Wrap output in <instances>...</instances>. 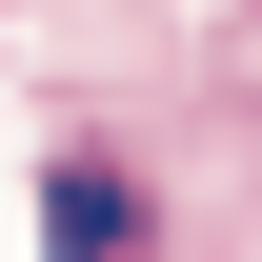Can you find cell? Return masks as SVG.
<instances>
[{"label": "cell", "mask_w": 262, "mask_h": 262, "mask_svg": "<svg viewBox=\"0 0 262 262\" xmlns=\"http://www.w3.org/2000/svg\"><path fill=\"white\" fill-rule=\"evenodd\" d=\"M141 222H162V202H141L121 162H61V182H40V242H61V262H141Z\"/></svg>", "instance_id": "1"}]
</instances>
